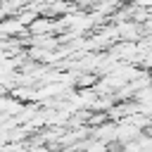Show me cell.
Returning <instances> with one entry per match:
<instances>
[{"label":"cell","mask_w":152,"mask_h":152,"mask_svg":"<svg viewBox=\"0 0 152 152\" xmlns=\"http://www.w3.org/2000/svg\"><path fill=\"white\" fill-rule=\"evenodd\" d=\"M140 24H142V31H145V36H152V14H150V17H145Z\"/></svg>","instance_id":"obj_3"},{"label":"cell","mask_w":152,"mask_h":152,"mask_svg":"<svg viewBox=\"0 0 152 152\" xmlns=\"http://www.w3.org/2000/svg\"><path fill=\"white\" fill-rule=\"evenodd\" d=\"M114 31H116V38H119V40H140V38L145 36L142 24H140V21H133V19L116 21Z\"/></svg>","instance_id":"obj_1"},{"label":"cell","mask_w":152,"mask_h":152,"mask_svg":"<svg viewBox=\"0 0 152 152\" xmlns=\"http://www.w3.org/2000/svg\"><path fill=\"white\" fill-rule=\"evenodd\" d=\"M45 33H57V19L38 14L28 24V36H45Z\"/></svg>","instance_id":"obj_2"},{"label":"cell","mask_w":152,"mask_h":152,"mask_svg":"<svg viewBox=\"0 0 152 152\" xmlns=\"http://www.w3.org/2000/svg\"><path fill=\"white\" fill-rule=\"evenodd\" d=\"M119 152H128V150H124V147H121V150H119Z\"/></svg>","instance_id":"obj_4"}]
</instances>
